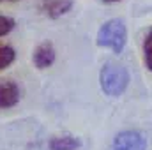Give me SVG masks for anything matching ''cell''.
I'll return each mask as SVG.
<instances>
[{"mask_svg": "<svg viewBox=\"0 0 152 150\" xmlns=\"http://www.w3.org/2000/svg\"><path fill=\"white\" fill-rule=\"evenodd\" d=\"M131 83L129 71L117 62H106L99 71V87L104 95L120 97Z\"/></svg>", "mask_w": 152, "mask_h": 150, "instance_id": "cell-1", "label": "cell"}, {"mask_svg": "<svg viewBox=\"0 0 152 150\" xmlns=\"http://www.w3.org/2000/svg\"><path fill=\"white\" fill-rule=\"evenodd\" d=\"M96 44L99 48L112 50L113 53H122L126 44H127V27L124 20L120 18H112L104 21L96 34Z\"/></svg>", "mask_w": 152, "mask_h": 150, "instance_id": "cell-2", "label": "cell"}, {"mask_svg": "<svg viewBox=\"0 0 152 150\" xmlns=\"http://www.w3.org/2000/svg\"><path fill=\"white\" fill-rule=\"evenodd\" d=\"M110 150H147V138L136 129H126L115 134Z\"/></svg>", "mask_w": 152, "mask_h": 150, "instance_id": "cell-3", "label": "cell"}, {"mask_svg": "<svg viewBox=\"0 0 152 150\" xmlns=\"http://www.w3.org/2000/svg\"><path fill=\"white\" fill-rule=\"evenodd\" d=\"M21 99V90L12 79H0V110L14 108Z\"/></svg>", "mask_w": 152, "mask_h": 150, "instance_id": "cell-4", "label": "cell"}, {"mask_svg": "<svg viewBox=\"0 0 152 150\" xmlns=\"http://www.w3.org/2000/svg\"><path fill=\"white\" fill-rule=\"evenodd\" d=\"M55 58H57V51H55L53 44L48 42V41L41 42L37 48L34 50V53H32V62H34V66L37 69H48V67H51L55 64Z\"/></svg>", "mask_w": 152, "mask_h": 150, "instance_id": "cell-5", "label": "cell"}, {"mask_svg": "<svg viewBox=\"0 0 152 150\" xmlns=\"http://www.w3.org/2000/svg\"><path fill=\"white\" fill-rule=\"evenodd\" d=\"M73 0H42L41 2V11L44 12V16L57 20L64 14H67L73 9Z\"/></svg>", "mask_w": 152, "mask_h": 150, "instance_id": "cell-6", "label": "cell"}, {"mask_svg": "<svg viewBox=\"0 0 152 150\" xmlns=\"http://www.w3.org/2000/svg\"><path fill=\"white\" fill-rule=\"evenodd\" d=\"M81 145H83L81 140L78 136H73V134H58L48 141L50 150H78L81 149Z\"/></svg>", "mask_w": 152, "mask_h": 150, "instance_id": "cell-7", "label": "cell"}, {"mask_svg": "<svg viewBox=\"0 0 152 150\" xmlns=\"http://www.w3.org/2000/svg\"><path fill=\"white\" fill-rule=\"evenodd\" d=\"M16 58V51L9 44H0V71L9 67Z\"/></svg>", "mask_w": 152, "mask_h": 150, "instance_id": "cell-8", "label": "cell"}, {"mask_svg": "<svg viewBox=\"0 0 152 150\" xmlns=\"http://www.w3.org/2000/svg\"><path fill=\"white\" fill-rule=\"evenodd\" d=\"M143 62H145V67L152 73V27L143 39Z\"/></svg>", "mask_w": 152, "mask_h": 150, "instance_id": "cell-9", "label": "cell"}, {"mask_svg": "<svg viewBox=\"0 0 152 150\" xmlns=\"http://www.w3.org/2000/svg\"><path fill=\"white\" fill-rule=\"evenodd\" d=\"M14 25H16V21H14L11 16H4V14H0V37L7 36V34L14 28Z\"/></svg>", "mask_w": 152, "mask_h": 150, "instance_id": "cell-10", "label": "cell"}, {"mask_svg": "<svg viewBox=\"0 0 152 150\" xmlns=\"http://www.w3.org/2000/svg\"><path fill=\"white\" fill-rule=\"evenodd\" d=\"M104 4H117V2H120V0H103Z\"/></svg>", "mask_w": 152, "mask_h": 150, "instance_id": "cell-11", "label": "cell"}, {"mask_svg": "<svg viewBox=\"0 0 152 150\" xmlns=\"http://www.w3.org/2000/svg\"><path fill=\"white\" fill-rule=\"evenodd\" d=\"M0 2H16V0H0Z\"/></svg>", "mask_w": 152, "mask_h": 150, "instance_id": "cell-12", "label": "cell"}]
</instances>
